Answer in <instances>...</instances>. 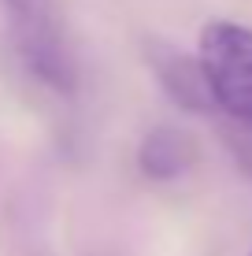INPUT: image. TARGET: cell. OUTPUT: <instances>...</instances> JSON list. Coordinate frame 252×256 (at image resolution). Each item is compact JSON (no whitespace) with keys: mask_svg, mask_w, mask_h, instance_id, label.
Listing matches in <instances>:
<instances>
[{"mask_svg":"<svg viewBox=\"0 0 252 256\" xmlns=\"http://www.w3.org/2000/svg\"><path fill=\"white\" fill-rule=\"evenodd\" d=\"M197 160H201V148H197L193 134L171 126V122L145 130V138L137 141V171L152 182H175L193 171Z\"/></svg>","mask_w":252,"mask_h":256,"instance_id":"277c9868","label":"cell"},{"mask_svg":"<svg viewBox=\"0 0 252 256\" xmlns=\"http://www.w3.org/2000/svg\"><path fill=\"white\" fill-rule=\"evenodd\" d=\"M197 64L204 70L215 116L252 122V26L212 19L197 38Z\"/></svg>","mask_w":252,"mask_h":256,"instance_id":"7a4b0ae2","label":"cell"},{"mask_svg":"<svg viewBox=\"0 0 252 256\" xmlns=\"http://www.w3.org/2000/svg\"><path fill=\"white\" fill-rule=\"evenodd\" d=\"M11 52L37 86L71 96L78 90V56L67 38L59 0H0Z\"/></svg>","mask_w":252,"mask_h":256,"instance_id":"6da1fadb","label":"cell"},{"mask_svg":"<svg viewBox=\"0 0 252 256\" xmlns=\"http://www.w3.org/2000/svg\"><path fill=\"white\" fill-rule=\"evenodd\" d=\"M249 256H252V252H249Z\"/></svg>","mask_w":252,"mask_h":256,"instance_id":"8992f818","label":"cell"},{"mask_svg":"<svg viewBox=\"0 0 252 256\" xmlns=\"http://www.w3.org/2000/svg\"><path fill=\"white\" fill-rule=\"evenodd\" d=\"M145 64H149L152 78L160 82V90L182 112L215 116V104H212V93H208L204 70L197 64V52H182L178 45H171L163 38H149L145 41Z\"/></svg>","mask_w":252,"mask_h":256,"instance_id":"3957f363","label":"cell"},{"mask_svg":"<svg viewBox=\"0 0 252 256\" xmlns=\"http://www.w3.org/2000/svg\"><path fill=\"white\" fill-rule=\"evenodd\" d=\"M215 130H219V141L230 152L234 167L252 182V122H238V119L215 116Z\"/></svg>","mask_w":252,"mask_h":256,"instance_id":"5b68a950","label":"cell"}]
</instances>
